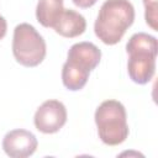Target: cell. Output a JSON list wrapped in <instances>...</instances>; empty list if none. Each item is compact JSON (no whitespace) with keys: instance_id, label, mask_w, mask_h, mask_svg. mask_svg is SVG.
<instances>
[{"instance_id":"cell-1","label":"cell","mask_w":158,"mask_h":158,"mask_svg":"<svg viewBox=\"0 0 158 158\" xmlns=\"http://www.w3.org/2000/svg\"><path fill=\"white\" fill-rule=\"evenodd\" d=\"M135 9L128 0H106L94 23L96 37L105 44L118 43L133 23Z\"/></svg>"},{"instance_id":"cell-2","label":"cell","mask_w":158,"mask_h":158,"mask_svg":"<svg viewBox=\"0 0 158 158\" xmlns=\"http://www.w3.org/2000/svg\"><path fill=\"white\" fill-rule=\"evenodd\" d=\"M126 52L128 54L127 72L131 80L139 85L151 81L156 73L157 38L144 32L135 33L126 44Z\"/></svg>"},{"instance_id":"cell-3","label":"cell","mask_w":158,"mask_h":158,"mask_svg":"<svg viewBox=\"0 0 158 158\" xmlns=\"http://www.w3.org/2000/svg\"><path fill=\"white\" fill-rule=\"evenodd\" d=\"M95 123L100 139L107 146H117L128 137L125 106L117 100L102 101L95 111Z\"/></svg>"},{"instance_id":"cell-4","label":"cell","mask_w":158,"mask_h":158,"mask_svg":"<svg viewBox=\"0 0 158 158\" xmlns=\"http://www.w3.org/2000/svg\"><path fill=\"white\" fill-rule=\"evenodd\" d=\"M47 47L43 37L30 23H20L14 30L12 53L23 67H37L46 57Z\"/></svg>"},{"instance_id":"cell-5","label":"cell","mask_w":158,"mask_h":158,"mask_svg":"<svg viewBox=\"0 0 158 158\" xmlns=\"http://www.w3.org/2000/svg\"><path fill=\"white\" fill-rule=\"evenodd\" d=\"M33 122L40 132L56 133L67 122V109L59 100H47L36 110Z\"/></svg>"},{"instance_id":"cell-6","label":"cell","mask_w":158,"mask_h":158,"mask_svg":"<svg viewBox=\"0 0 158 158\" xmlns=\"http://www.w3.org/2000/svg\"><path fill=\"white\" fill-rule=\"evenodd\" d=\"M38 142L36 136L22 128L7 132L2 139V149L11 158H26L35 153Z\"/></svg>"},{"instance_id":"cell-7","label":"cell","mask_w":158,"mask_h":158,"mask_svg":"<svg viewBox=\"0 0 158 158\" xmlns=\"http://www.w3.org/2000/svg\"><path fill=\"white\" fill-rule=\"evenodd\" d=\"M101 59V51L91 42H79L68 51L67 60L80 69L91 72L98 67Z\"/></svg>"},{"instance_id":"cell-8","label":"cell","mask_w":158,"mask_h":158,"mask_svg":"<svg viewBox=\"0 0 158 158\" xmlns=\"http://www.w3.org/2000/svg\"><path fill=\"white\" fill-rule=\"evenodd\" d=\"M53 28L58 35L65 38H74L84 33L86 28V21L79 12L72 9H64Z\"/></svg>"},{"instance_id":"cell-9","label":"cell","mask_w":158,"mask_h":158,"mask_svg":"<svg viewBox=\"0 0 158 158\" xmlns=\"http://www.w3.org/2000/svg\"><path fill=\"white\" fill-rule=\"evenodd\" d=\"M63 10V0H38L36 7L37 21L43 27L53 28Z\"/></svg>"},{"instance_id":"cell-10","label":"cell","mask_w":158,"mask_h":158,"mask_svg":"<svg viewBox=\"0 0 158 158\" xmlns=\"http://www.w3.org/2000/svg\"><path fill=\"white\" fill-rule=\"evenodd\" d=\"M90 72L80 69L79 67L65 62L62 68V81L63 85L70 91H78L83 89L89 79Z\"/></svg>"},{"instance_id":"cell-11","label":"cell","mask_w":158,"mask_h":158,"mask_svg":"<svg viewBox=\"0 0 158 158\" xmlns=\"http://www.w3.org/2000/svg\"><path fill=\"white\" fill-rule=\"evenodd\" d=\"M144 9H146V14H144V19L147 25L154 30L158 31V16H157V0H142Z\"/></svg>"},{"instance_id":"cell-12","label":"cell","mask_w":158,"mask_h":158,"mask_svg":"<svg viewBox=\"0 0 158 158\" xmlns=\"http://www.w3.org/2000/svg\"><path fill=\"white\" fill-rule=\"evenodd\" d=\"M74 5H77L78 7H81V9H88V7H91L98 0H72Z\"/></svg>"},{"instance_id":"cell-13","label":"cell","mask_w":158,"mask_h":158,"mask_svg":"<svg viewBox=\"0 0 158 158\" xmlns=\"http://www.w3.org/2000/svg\"><path fill=\"white\" fill-rule=\"evenodd\" d=\"M6 31H7V23H6V20L1 16L0 17V40H2L5 37Z\"/></svg>"},{"instance_id":"cell-14","label":"cell","mask_w":158,"mask_h":158,"mask_svg":"<svg viewBox=\"0 0 158 158\" xmlns=\"http://www.w3.org/2000/svg\"><path fill=\"white\" fill-rule=\"evenodd\" d=\"M0 17H1V16H0Z\"/></svg>"}]
</instances>
